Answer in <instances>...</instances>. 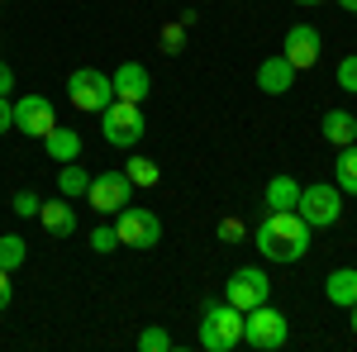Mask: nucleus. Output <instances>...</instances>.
Masks as SVG:
<instances>
[{
  "instance_id": "nucleus-33",
  "label": "nucleus",
  "mask_w": 357,
  "mask_h": 352,
  "mask_svg": "<svg viewBox=\"0 0 357 352\" xmlns=\"http://www.w3.org/2000/svg\"><path fill=\"white\" fill-rule=\"evenodd\" d=\"M338 5H343V10H348V15H357V0H338Z\"/></svg>"
},
{
  "instance_id": "nucleus-23",
  "label": "nucleus",
  "mask_w": 357,
  "mask_h": 352,
  "mask_svg": "<svg viewBox=\"0 0 357 352\" xmlns=\"http://www.w3.org/2000/svg\"><path fill=\"white\" fill-rule=\"evenodd\" d=\"M138 348L143 352H167L172 348V333H167V328H143V333H138Z\"/></svg>"
},
{
  "instance_id": "nucleus-13",
  "label": "nucleus",
  "mask_w": 357,
  "mask_h": 352,
  "mask_svg": "<svg viewBox=\"0 0 357 352\" xmlns=\"http://www.w3.org/2000/svg\"><path fill=\"white\" fill-rule=\"evenodd\" d=\"M38 224H43L53 238H72V234H77V210L67 205V195H62V200H43V205H38Z\"/></svg>"
},
{
  "instance_id": "nucleus-16",
  "label": "nucleus",
  "mask_w": 357,
  "mask_h": 352,
  "mask_svg": "<svg viewBox=\"0 0 357 352\" xmlns=\"http://www.w3.org/2000/svg\"><path fill=\"white\" fill-rule=\"evenodd\" d=\"M324 296H329V305H338V309H348L357 300V271L353 267H338L324 276Z\"/></svg>"
},
{
  "instance_id": "nucleus-26",
  "label": "nucleus",
  "mask_w": 357,
  "mask_h": 352,
  "mask_svg": "<svg viewBox=\"0 0 357 352\" xmlns=\"http://www.w3.org/2000/svg\"><path fill=\"white\" fill-rule=\"evenodd\" d=\"M333 77H338V86H343V91H353V95H357V53H348V57H343Z\"/></svg>"
},
{
  "instance_id": "nucleus-4",
  "label": "nucleus",
  "mask_w": 357,
  "mask_h": 352,
  "mask_svg": "<svg viewBox=\"0 0 357 352\" xmlns=\"http://www.w3.org/2000/svg\"><path fill=\"white\" fill-rule=\"evenodd\" d=\"M296 215H301L310 229H333V224L343 219V190L333 186V181H319V186H301Z\"/></svg>"
},
{
  "instance_id": "nucleus-11",
  "label": "nucleus",
  "mask_w": 357,
  "mask_h": 352,
  "mask_svg": "<svg viewBox=\"0 0 357 352\" xmlns=\"http://www.w3.org/2000/svg\"><path fill=\"white\" fill-rule=\"evenodd\" d=\"M319 48H324V38H319V29L314 24H296L286 29V43H281V57L296 67V72H310L314 62H319Z\"/></svg>"
},
{
  "instance_id": "nucleus-14",
  "label": "nucleus",
  "mask_w": 357,
  "mask_h": 352,
  "mask_svg": "<svg viewBox=\"0 0 357 352\" xmlns=\"http://www.w3.org/2000/svg\"><path fill=\"white\" fill-rule=\"evenodd\" d=\"M257 86H262L267 95H286V91L296 86V67H291V62H286L281 53L267 57V62L257 67Z\"/></svg>"
},
{
  "instance_id": "nucleus-20",
  "label": "nucleus",
  "mask_w": 357,
  "mask_h": 352,
  "mask_svg": "<svg viewBox=\"0 0 357 352\" xmlns=\"http://www.w3.org/2000/svg\"><path fill=\"white\" fill-rule=\"evenodd\" d=\"M333 186L343 195H357V143L338 148V162H333Z\"/></svg>"
},
{
  "instance_id": "nucleus-30",
  "label": "nucleus",
  "mask_w": 357,
  "mask_h": 352,
  "mask_svg": "<svg viewBox=\"0 0 357 352\" xmlns=\"http://www.w3.org/2000/svg\"><path fill=\"white\" fill-rule=\"evenodd\" d=\"M10 300H15V281H10V271L0 267V309H5Z\"/></svg>"
},
{
  "instance_id": "nucleus-21",
  "label": "nucleus",
  "mask_w": 357,
  "mask_h": 352,
  "mask_svg": "<svg viewBox=\"0 0 357 352\" xmlns=\"http://www.w3.org/2000/svg\"><path fill=\"white\" fill-rule=\"evenodd\" d=\"M24 262H29V243L20 238V234H5V238H0V267H5V271H20Z\"/></svg>"
},
{
  "instance_id": "nucleus-9",
  "label": "nucleus",
  "mask_w": 357,
  "mask_h": 352,
  "mask_svg": "<svg viewBox=\"0 0 357 352\" xmlns=\"http://www.w3.org/2000/svg\"><path fill=\"white\" fill-rule=\"evenodd\" d=\"M129 195H134V181H129L124 171H100V176H91L86 205H91L96 215H119V210L129 205Z\"/></svg>"
},
{
  "instance_id": "nucleus-2",
  "label": "nucleus",
  "mask_w": 357,
  "mask_h": 352,
  "mask_svg": "<svg viewBox=\"0 0 357 352\" xmlns=\"http://www.w3.org/2000/svg\"><path fill=\"white\" fill-rule=\"evenodd\" d=\"M243 343V309L229 300H205L200 309V348L205 352H234Z\"/></svg>"
},
{
  "instance_id": "nucleus-17",
  "label": "nucleus",
  "mask_w": 357,
  "mask_h": 352,
  "mask_svg": "<svg viewBox=\"0 0 357 352\" xmlns=\"http://www.w3.org/2000/svg\"><path fill=\"white\" fill-rule=\"evenodd\" d=\"M43 153H48L57 167L77 162V158H82V134H77V129H53V134L43 138Z\"/></svg>"
},
{
  "instance_id": "nucleus-7",
  "label": "nucleus",
  "mask_w": 357,
  "mask_h": 352,
  "mask_svg": "<svg viewBox=\"0 0 357 352\" xmlns=\"http://www.w3.org/2000/svg\"><path fill=\"white\" fill-rule=\"evenodd\" d=\"M67 95H72V105L86 109V114H100V109L114 100V82L105 72H96V67H77L72 77H67Z\"/></svg>"
},
{
  "instance_id": "nucleus-8",
  "label": "nucleus",
  "mask_w": 357,
  "mask_h": 352,
  "mask_svg": "<svg viewBox=\"0 0 357 352\" xmlns=\"http://www.w3.org/2000/svg\"><path fill=\"white\" fill-rule=\"evenodd\" d=\"M224 300L234 305V309H257V305H267L272 300V281H267V271L262 267H238L229 276V286H224Z\"/></svg>"
},
{
  "instance_id": "nucleus-6",
  "label": "nucleus",
  "mask_w": 357,
  "mask_h": 352,
  "mask_svg": "<svg viewBox=\"0 0 357 352\" xmlns=\"http://www.w3.org/2000/svg\"><path fill=\"white\" fill-rule=\"evenodd\" d=\"M114 234H119V247H134V252H148V247L162 243V224L143 205H124L114 215Z\"/></svg>"
},
{
  "instance_id": "nucleus-28",
  "label": "nucleus",
  "mask_w": 357,
  "mask_h": 352,
  "mask_svg": "<svg viewBox=\"0 0 357 352\" xmlns=\"http://www.w3.org/2000/svg\"><path fill=\"white\" fill-rule=\"evenodd\" d=\"M243 234H248V229L238 224V219H224V224H220V238H224V243H238Z\"/></svg>"
},
{
  "instance_id": "nucleus-31",
  "label": "nucleus",
  "mask_w": 357,
  "mask_h": 352,
  "mask_svg": "<svg viewBox=\"0 0 357 352\" xmlns=\"http://www.w3.org/2000/svg\"><path fill=\"white\" fill-rule=\"evenodd\" d=\"M15 91V72H10V62H0V95H10Z\"/></svg>"
},
{
  "instance_id": "nucleus-18",
  "label": "nucleus",
  "mask_w": 357,
  "mask_h": 352,
  "mask_svg": "<svg viewBox=\"0 0 357 352\" xmlns=\"http://www.w3.org/2000/svg\"><path fill=\"white\" fill-rule=\"evenodd\" d=\"M57 190H62L67 200H86V190H91V171L82 167V158H77V162H62V171H57Z\"/></svg>"
},
{
  "instance_id": "nucleus-25",
  "label": "nucleus",
  "mask_w": 357,
  "mask_h": 352,
  "mask_svg": "<svg viewBox=\"0 0 357 352\" xmlns=\"http://www.w3.org/2000/svg\"><path fill=\"white\" fill-rule=\"evenodd\" d=\"M114 247H119V234H114L110 224L91 229V252H114Z\"/></svg>"
},
{
  "instance_id": "nucleus-10",
  "label": "nucleus",
  "mask_w": 357,
  "mask_h": 352,
  "mask_svg": "<svg viewBox=\"0 0 357 352\" xmlns=\"http://www.w3.org/2000/svg\"><path fill=\"white\" fill-rule=\"evenodd\" d=\"M15 129L29 138H48L57 129V109L48 95H24V100H15Z\"/></svg>"
},
{
  "instance_id": "nucleus-1",
  "label": "nucleus",
  "mask_w": 357,
  "mask_h": 352,
  "mask_svg": "<svg viewBox=\"0 0 357 352\" xmlns=\"http://www.w3.org/2000/svg\"><path fill=\"white\" fill-rule=\"evenodd\" d=\"M252 247H257L267 262L291 267V262H301L305 252H310V224H305L296 210H267V219H262L257 234H252Z\"/></svg>"
},
{
  "instance_id": "nucleus-35",
  "label": "nucleus",
  "mask_w": 357,
  "mask_h": 352,
  "mask_svg": "<svg viewBox=\"0 0 357 352\" xmlns=\"http://www.w3.org/2000/svg\"><path fill=\"white\" fill-rule=\"evenodd\" d=\"M0 5H5V0H0Z\"/></svg>"
},
{
  "instance_id": "nucleus-5",
  "label": "nucleus",
  "mask_w": 357,
  "mask_h": 352,
  "mask_svg": "<svg viewBox=\"0 0 357 352\" xmlns=\"http://www.w3.org/2000/svg\"><path fill=\"white\" fill-rule=\"evenodd\" d=\"M143 105H134V100H110V105L100 109V134H105V143L110 148H134L138 138H143Z\"/></svg>"
},
{
  "instance_id": "nucleus-24",
  "label": "nucleus",
  "mask_w": 357,
  "mask_h": 352,
  "mask_svg": "<svg viewBox=\"0 0 357 352\" xmlns=\"http://www.w3.org/2000/svg\"><path fill=\"white\" fill-rule=\"evenodd\" d=\"M38 205H43V200H38L33 190H20V195L10 200V210H15L20 219H38Z\"/></svg>"
},
{
  "instance_id": "nucleus-15",
  "label": "nucleus",
  "mask_w": 357,
  "mask_h": 352,
  "mask_svg": "<svg viewBox=\"0 0 357 352\" xmlns=\"http://www.w3.org/2000/svg\"><path fill=\"white\" fill-rule=\"evenodd\" d=\"M319 134L329 138L333 148H348V143H357V114H348V109H329V114L319 119Z\"/></svg>"
},
{
  "instance_id": "nucleus-27",
  "label": "nucleus",
  "mask_w": 357,
  "mask_h": 352,
  "mask_svg": "<svg viewBox=\"0 0 357 352\" xmlns=\"http://www.w3.org/2000/svg\"><path fill=\"white\" fill-rule=\"evenodd\" d=\"M181 48H186V24L176 20V24L162 29V53H181Z\"/></svg>"
},
{
  "instance_id": "nucleus-12",
  "label": "nucleus",
  "mask_w": 357,
  "mask_h": 352,
  "mask_svg": "<svg viewBox=\"0 0 357 352\" xmlns=\"http://www.w3.org/2000/svg\"><path fill=\"white\" fill-rule=\"evenodd\" d=\"M110 82H114V100H134V105H143V100L153 95V72H148L143 62H119Z\"/></svg>"
},
{
  "instance_id": "nucleus-22",
  "label": "nucleus",
  "mask_w": 357,
  "mask_h": 352,
  "mask_svg": "<svg viewBox=\"0 0 357 352\" xmlns=\"http://www.w3.org/2000/svg\"><path fill=\"white\" fill-rule=\"evenodd\" d=\"M124 176H129L134 186H158V181H162V167L153 162V158H129Z\"/></svg>"
},
{
  "instance_id": "nucleus-19",
  "label": "nucleus",
  "mask_w": 357,
  "mask_h": 352,
  "mask_svg": "<svg viewBox=\"0 0 357 352\" xmlns=\"http://www.w3.org/2000/svg\"><path fill=\"white\" fill-rule=\"evenodd\" d=\"M296 200H301V181L296 176H272L267 181V210H296Z\"/></svg>"
},
{
  "instance_id": "nucleus-34",
  "label": "nucleus",
  "mask_w": 357,
  "mask_h": 352,
  "mask_svg": "<svg viewBox=\"0 0 357 352\" xmlns=\"http://www.w3.org/2000/svg\"><path fill=\"white\" fill-rule=\"evenodd\" d=\"M296 5H319V0H296Z\"/></svg>"
},
{
  "instance_id": "nucleus-32",
  "label": "nucleus",
  "mask_w": 357,
  "mask_h": 352,
  "mask_svg": "<svg viewBox=\"0 0 357 352\" xmlns=\"http://www.w3.org/2000/svg\"><path fill=\"white\" fill-rule=\"evenodd\" d=\"M348 314H353V319H348V324H353V333H357V300H353V305H348Z\"/></svg>"
},
{
  "instance_id": "nucleus-3",
  "label": "nucleus",
  "mask_w": 357,
  "mask_h": 352,
  "mask_svg": "<svg viewBox=\"0 0 357 352\" xmlns=\"http://www.w3.org/2000/svg\"><path fill=\"white\" fill-rule=\"evenodd\" d=\"M286 338H291V324H286L281 309L257 305V309H248V314H243V343L252 352H276V348H286Z\"/></svg>"
},
{
  "instance_id": "nucleus-29",
  "label": "nucleus",
  "mask_w": 357,
  "mask_h": 352,
  "mask_svg": "<svg viewBox=\"0 0 357 352\" xmlns=\"http://www.w3.org/2000/svg\"><path fill=\"white\" fill-rule=\"evenodd\" d=\"M5 129H15V105H10V95H0V134Z\"/></svg>"
}]
</instances>
